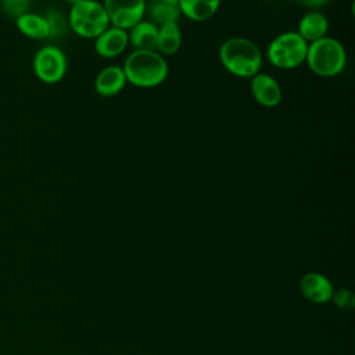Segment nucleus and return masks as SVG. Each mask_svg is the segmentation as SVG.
I'll return each instance as SVG.
<instances>
[{
  "label": "nucleus",
  "mask_w": 355,
  "mask_h": 355,
  "mask_svg": "<svg viewBox=\"0 0 355 355\" xmlns=\"http://www.w3.org/2000/svg\"><path fill=\"white\" fill-rule=\"evenodd\" d=\"M305 62L315 75L331 78L344 71L347 51L337 39L324 36L308 43Z\"/></svg>",
  "instance_id": "obj_3"
},
{
  "label": "nucleus",
  "mask_w": 355,
  "mask_h": 355,
  "mask_svg": "<svg viewBox=\"0 0 355 355\" xmlns=\"http://www.w3.org/2000/svg\"><path fill=\"white\" fill-rule=\"evenodd\" d=\"M104 10L110 25L129 31L143 19L146 14V0H104Z\"/></svg>",
  "instance_id": "obj_7"
},
{
  "label": "nucleus",
  "mask_w": 355,
  "mask_h": 355,
  "mask_svg": "<svg viewBox=\"0 0 355 355\" xmlns=\"http://www.w3.org/2000/svg\"><path fill=\"white\" fill-rule=\"evenodd\" d=\"M67 68L68 61L65 53L54 44L42 46L32 60L35 76L47 85H54L62 80L67 73Z\"/></svg>",
  "instance_id": "obj_6"
},
{
  "label": "nucleus",
  "mask_w": 355,
  "mask_h": 355,
  "mask_svg": "<svg viewBox=\"0 0 355 355\" xmlns=\"http://www.w3.org/2000/svg\"><path fill=\"white\" fill-rule=\"evenodd\" d=\"M182 44V32L178 22H166L158 26L157 50L159 54H175Z\"/></svg>",
  "instance_id": "obj_17"
},
{
  "label": "nucleus",
  "mask_w": 355,
  "mask_h": 355,
  "mask_svg": "<svg viewBox=\"0 0 355 355\" xmlns=\"http://www.w3.org/2000/svg\"><path fill=\"white\" fill-rule=\"evenodd\" d=\"M297 1L306 8H318L323 4H326L329 0H297Z\"/></svg>",
  "instance_id": "obj_21"
},
{
  "label": "nucleus",
  "mask_w": 355,
  "mask_h": 355,
  "mask_svg": "<svg viewBox=\"0 0 355 355\" xmlns=\"http://www.w3.org/2000/svg\"><path fill=\"white\" fill-rule=\"evenodd\" d=\"M44 18L47 21L49 31H50L49 39L62 37L67 33V31L69 29L67 15L58 8H49L44 14Z\"/></svg>",
  "instance_id": "obj_18"
},
{
  "label": "nucleus",
  "mask_w": 355,
  "mask_h": 355,
  "mask_svg": "<svg viewBox=\"0 0 355 355\" xmlns=\"http://www.w3.org/2000/svg\"><path fill=\"white\" fill-rule=\"evenodd\" d=\"M15 26L21 35L33 40H44L50 37V31L44 15L28 11L14 19Z\"/></svg>",
  "instance_id": "obj_12"
},
{
  "label": "nucleus",
  "mask_w": 355,
  "mask_h": 355,
  "mask_svg": "<svg viewBox=\"0 0 355 355\" xmlns=\"http://www.w3.org/2000/svg\"><path fill=\"white\" fill-rule=\"evenodd\" d=\"M146 11H148L151 22L157 26L166 22H178L180 17L179 0H151Z\"/></svg>",
  "instance_id": "obj_16"
},
{
  "label": "nucleus",
  "mask_w": 355,
  "mask_h": 355,
  "mask_svg": "<svg viewBox=\"0 0 355 355\" xmlns=\"http://www.w3.org/2000/svg\"><path fill=\"white\" fill-rule=\"evenodd\" d=\"M250 90L255 101L262 107L272 108L282 101V87L279 82L268 73L258 72L254 75L251 78Z\"/></svg>",
  "instance_id": "obj_9"
},
{
  "label": "nucleus",
  "mask_w": 355,
  "mask_h": 355,
  "mask_svg": "<svg viewBox=\"0 0 355 355\" xmlns=\"http://www.w3.org/2000/svg\"><path fill=\"white\" fill-rule=\"evenodd\" d=\"M329 29L327 18L319 11H309L302 15L298 22V35L306 42L312 43L326 36Z\"/></svg>",
  "instance_id": "obj_13"
},
{
  "label": "nucleus",
  "mask_w": 355,
  "mask_h": 355,
  "mask_svg": "<svg viewBox=\"0 0 355 355\" xmlns=\"http://www.w3.org/2000/svg\"><path fill=\"white\" fill-rule=\"evenodd\" d=\"M333 283L319 272H308L300 279V293L312 304H327L333 294Z\"/></svg>",
  "instance_id": "obj_8"
},
{
  "label": "nucleus",
  "mask_w": 355,
  "mask_h": 355,
  "mask_svg": "<svg viewBox=\"0 0 355 355\" xmlns=\"http://www.w3.org/2000/svg\"><path fill=\"white\" fill-rule=\"evenodd\" d=\"M67 18L69 29L85 39H96L110 26L103 3L96 0H80L72 4Z\"/></svg>",
  "instance_id": "obj_4"
},
{
  "label": "nucleus",
  "mask_w": 355,
  "mask_h": 355,
  "mask_svg": "<svg viewBox=\"0 0 355 355\" xmlns=\"http://www.w3.org/2000/svg\"><path fill=\"white\" fill-rule=\"evenodd\" d=\"M126 80L137 87H155L168 76V64L155 50H133L122 67Z\"/></svg>",
  "instance_id": "obj_1"
},
{
  "label": "nucleus",
  "mask_w": 355,
  "mask_h": 355,
  "mask_svg": "<svg viewBox=\"0 0 355 355\" xmlns=\"http://www.w3.org/2000/svg\"><path fill=\"white\" fill-rule=\"evenodd\" d=\"M31 4L32 0H0V10L6 17L15 19L28 12Z\"/></svg>",
  "instance_id": "obj_19"
},
{
  "label": "nucleus",
  "mask_w": 355,
  "mask_h": 355,
  "mask_svg": "<svg viewBox=\"0 0 355 355\" xmlns=\"http://www.w3.org/2000/svg\"><path fill=\"white\" fill-rule=\"evenodd\" d=\"M222 0H179L180 14L191 21L202 22L212 18L219 10Z\"/></svg>",
  "instance_id": "obj_15"
},
{
  "label": "nucleus",
  "mask_w": 355,
  "mask_h": 355,
  "mask_svg": "<svg viewBox=\"0 0 355 355\" xmlns=\"http://www.w3.org/2000/svg\"><path fill=\"white\" fill-rule=\"evenodd\" d=\"M128 46V31L111 25L94 39V51L104 58L118 57L126 50Z\"/></svg>",
  "instance_id": "obj_10"
},
{
  "label": "nucleus",
  "mask_w": 355,
  "mask_h": 355,
  "mask_svg": "<svg viewBox=\"0 0 355 355\" xmlns=\"http://www.w3.org/2000/svg\"><path fill=\"white\" fill-rule=\"evenodd\" d=\"M219 61L232 75L252 78L262 67V53L250 39L230 37L219 49Z\"/></svg>",
  "instance_id": "obj_2"
},
{
  "label": "nucleus",
  "mask_w": 355,
  "mask_h": 355,
  "mask_svg": "<svg viewBox=\"0 0 355 355\" xmlns=\"http://www.w3.org/2000/svg\"><path fill=\"white\" fill-rule=\"evenodd\" d=\"M308 43L298 35L290 31L277 35L268 46L266 55L269 62L279 69H293L305 62Z\"/></svg>",
  "instance_id": "obj_5"
},
{
  "label": "nucleus",
  "mask_w": 355,
  "mask_h": 355,
  "mask_svg": "<svg viewBox=\"0 0 355 355\" xmlns=\"http://www.w3.org/2000/svg\"><path fill=\"white\" fill-rule=\"evenodd\" d=\"M330 301L344 311H349L355 306V295L349 288H334Z\"/></svg>",
  "instance_id": "obj_20"
},
{
  "label": "nucleus",
  "mask_w": 355,
  "mask_h": 355,
  "mask_svg": "<svg viewBox=\"0 0 355 355\" xmlns=\"http://www.w3.org/2000/svg\"><path fill=\"white\" fill-rule=\"evenodd\" d=\"M158 26L151 21H139L128 32L129 44L135 50H155L157 49Z\"/></svg>",
  "instance_id": "obj_14"
},
{
  "label": "nucleus",
  "mask_w": 355,
  "mask_h": 355,
  "mask_svg": "<svg viewBox=\"0 0 355 355\" xmlns=\"http://www.w3.org/2000/svg\"><path fill=\"white\" fill-rule=\"evenodd\" d=\"M128 83L122 67L108 65L103 68L94 79V90L103 97L118 94Z\"/></svg>",
  "instance_id": "obj_11"
},
{
  "label": "nucleus",
  "mask_w": 355,
  "mask_h": 355,
  "mask_svg": "<svg viewBox=\"0 0 355 355\" xmlns=\"http://www.w3.org/2000/svg\"><path fill=\"white\" fill-rule=\"evenodd\" d=\"M65 1L72 6V4H75V3H78V1H80V0H65Z\"/></svg>",
  "instance_id": "obj_22"
}]
</instances>
